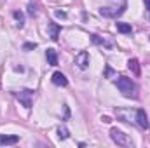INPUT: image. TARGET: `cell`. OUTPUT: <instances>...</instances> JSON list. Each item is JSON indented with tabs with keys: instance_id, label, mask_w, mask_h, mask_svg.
<instances>
[{
	"instance_id": "cell-1",
	"label": "cell",
	"mask_w": 150,
	"mask_h": 148,
	"mask_svg": "<svg viewBox=\"0 0 150 148\" xmlns=\"http://www.w3.org/2000/svg\"><path fill=\"white\" fill-rule=\"evenodd\" d=\"M115 85L122 92L124 98H129V99H136L138 98V85L129 77H119L115 80Z\"/></svg>"
},
{
	"instance_id": "cell-2",
	"label": "cell",
	"mask_w": 150,
	"mask_h": 148,
	"mask_svg": "<svg viewBox=\"0 0 150 148\" xmlns=\"http://www.w3.org/2000/svg\"><path fill=\"white\" fill-rule=\"evenodd\" d=\"M124 11H126V0H120L119 5L112 4L107 7H100V14L103 18H119L120 14H124Z\"/></svg>"
},
{
	"instance_id": "cell-3",
	"label": "cell",
	"mask_w": 150,
	"mask_h": 148,
	"mask_svg": "<svg viewBox=\"0 0 150 148\" xmlns=\"http://www.w3.org/2000/svg\"><path fill=\"white\" fill-rule=\"evenodd\" d=\"M110 138H112L113 143H117V145H120V147H133V141H131V138H129L127 134H124L122 131L115 129V127L110 131Z\"/></svg>"
},
{
	"instance_id": "cell-4",
	"label": "cell",
	"mask_w": 150,
	"mask_h": 148,
	"mask_svg": "<svg viewBox=\"0 0 150 148\" xmlns=\"http://www.w3.org/2000/svg\"><path fill=\"white\" fill-rule=\"evenodd\" d=\"M16 99L25 106V108H32V101H33V91L30 89H23V91H18L14 92Z\"/></svg>"
},
{
	"instance_id": "cell-5",
	"label": "cell",
	"mask_w": 150,
	"mask_h": 148,
	"mask_svg": "<svg viewBox=\"0 0 150 148\" xmlns=\"http://www.w3.org/2000/svg\"><path fill=\"white\" fill-rule=\"evenodd\" d=\"M75 65H77L80 70H86V68L89 66V52L80 51V52L75 56Z\"/></svg>"
},
{
	"instance_id": "cell-6",
	"label": "cell",
	"mask_w": 150,
	"mask_h": 148,
	"mask_svg": "<svg viewBox=\"0 0 150 148\" xmlns=\"http://www.w3.org/2000/svg\"><path fill=\"white\" fill-rule=\"evenodd\" d=\"M51 80H52L54 85H59V87H67L68 85V78L61 73V72H54L52 77H51Z\"/></svg>"
},
{
	"instance_id": "cell-7",
	"label": "cell",
	"mask_w": 150,
	"mask_h": 148,
	"mask_svg": "<svg viewBox=\"0 0 150 148\" xmlns=\"http://www.w3.org/2000/svg\"><path fill=\"white\" fill-rule=\"evenodd\" d=\"M136 122H138V125L140 127H143V129H149V118H147V113L145 110H136Z\"/></svg>"
},
{
	"instance_id": "cell-8",
	"label": "cell",
	"mask_w": 150,
	"mask_h": 148,
	"mask_svg": "<svg viewBox=\"0 0 150 148\" xmlns=\"http://www.w3.org/2000/svg\"><path fill=\"white\" fill-rule=\"evenodd\" d=\"M47 32H49V37L52 38V40H58L59 32H61V26L58 23H49L47 25Z\"/></svg>"
},
{
	"instance_id": "cell-9",
	"label": "cell",
	"mask_w": 150,
	"mask_h": 148,
	"mask_svg": "<svg viewBox=\"0 0 150 148\" xmlns=\"http://www.w3.org/2000/svg\"><path fill=\"white\" fill-rule=\"evenodd\" d=\"M19 141L18 136H7V134H0V147L4 145H16Z\"/></svg>"
},
{
	"instance_id": "cell-10",
	"label": "cell",
	"mask_w": 150,
	"mask_h": 148,
	"mask_svg": "<svg viewBox=\"0 0 150 148\" xmlns=\"http://www.w3.org/2000/svg\"><path fill=\"white\" fill-rule=\"evenodd\" d=\"M45 58H47V63H49L51 66H56V65H58V54H56L54 49H47V51H45Z\"/></svg>"
},
{
	"instance_id": "cell-11",
	"label": "cell",
	"mask_w": 150,
	"mask_h": 148,
	"mask_svg": "<svg viewBox=\"0 0 150 148\" xmlns=\"http://www.w3.org/2000/svg\"><path fill=\"white\" fill-rule=\"evenodd\" d=\"M127 68H129L134 75H140V63H138V59H134V58L129 59V61H127Z\"/></svg>"
},
{
	"instance_id": "cell-12",
	"label": "cell",
	"mask_w": 150,
	"mask_h": 148,
	"mask_svg": "<svg viewBox=\"0 0 150 148\" xmlns=\"http://www.w3.org/2000/svg\"><path fill=\"white\" fill-rule=\"evenodd\" d=\"M115 28H117V32H120V33H131V32H133L131 25H127V23H115Z\"/></svg>"
},
{
	"instance_id": "cell-13",
	"label": "cell",
	"mask_w": 150,
	"mask_h": 148,
	"mask_svg": "<svg viewBox=\"0 0 150 148\" xmlns=\"http://www.w3.org/2000/svg\"><path fill=\"white\" fill-rule=\"evenodd\" d=\"M12 16H14V19L18 21V26H19V28H23V25H25V14H23L21 11H14V12H12Z\"/></svg>"
},
{
	"instance_id": "cell-14",
	"label": "cell",
	"mask_w": 150,
	"mask_h": 148,
	"mask_svg": "<svg viewBox=\"0 0 150 148\" xmlns=\"http://www.w3.org/2000/svg\"><path fill=\"white\" fill-rule=\"evenodd\" d=\"M58 136H59V140H67L70 136V132L67 127H58Z\"/></svg>"
},
{
	"instance_id": "cell-15",
	"label": "cell",
	"mask_w": 150,
	"mask_h": 148,
	"mask_svg": "<svg viewBox=\"0 0 150 148\" xmlns=\"http://www.w3.org/2000/svg\"><path fill=\"white\" fill-rule=\"evenodd\" d=\"M91 40H93L94 44H98V45H110L108 42H105L103 38H100V37H98V35H91Z\"/></svg>"
},
{
	"instance_id": "cell-16",
	"label": "cell",
	"mask_w": 150,
	"mask_h": 148,
	"mask_svg": "<svg viewBox=\"0 0 150 148\" xmlns=\"http://www.w3.org/2000/svg\"><path fill=\"white\" fill-rule=\"evenodd\" d=\"M28 14H30V16H37V9H35V5H33V4H30V5H28Z\"/></svg>"
},
{
	"instance_id": "cell-17",
	"label": "cell",
	"mask_w": 150,
	"mask_h": 148,
	"mask_svg": "<svg viewBox=\"0 0 150 148\" xmlns=\"http://www.w3.org/2000/svg\"><path fill=\"white\" fill-rule=\"evenodd\" d=\"M35 47H37V44H25V45H23V49H25V51H30V49H35Z\"/></svg>"
},
{
	"instance_id": "cell-18",
	"label": "cell",
	"mask_w": 150,
	"mask_h": 148,
	"mask_svg": "<svg viewBox=\"0 0 150 148\" xmlns=\"http://www.w3.org/2000/svg\"><path fill=\"white\" fill-rule=\"evenodd\" d=\"M56 16H58V18H67V14L61 12V11H56Z\"/></svg>"
},
{
	"instance_id": "cell-19",
	"label": "cell",
	"mask_w": 150,
	"mask_h": 148,
	"mask_svg": "<svg viewBox=\"0 0 150 148\" xmlns=\"http://www.w3.org/2000/svg\"><path fill=\"white\" fill-rule=\"evenodd\" d=\"M101 120H103L105 124H110V122H112V120H110V117H107V115H105V117H101Z\"/></svg>"
},
{
	"instance_id": "cell-20",
	"label": "cell",
	"mask_w": 150,
	"mask_h": 148,
	"mask_svg": "<svg viewBox=\"0 0 150 148\" xmlns=\"http://www.w3.org/2000/svg\"><path fill=\"white\" fill-rule=\"evenodd\" d=\"M145 7L150 11V0H145Z\"/></svg>"
}]
</instances>
